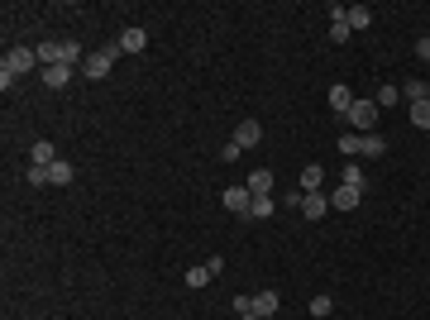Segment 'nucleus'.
Returning <instances> with one entry per match:
<instances>
[{
    "label": "nucleus",
    "mask_w": 430,
    "mask_h": 320,
    "mask_svg": "<svg viewBox=\"0 0 430 320\" xmlns=\"http://www.w3.org/2000/svg\"><path fill=\"white\" fill-rule=\"evenodd\" d=\"M115 57H120V43H106V48H96V53L81 62V77L86 81H106L110 67H115Z\"/></svg>",
    "instance_id": "f257e3e1"
},
{
    "label": "nucleus",
    "mask_w": 430,
    "mask_h": 320,
    "mask_svg": "<svg viewBox=\"0 0 430 320\" xmlns=\"http://www.w3.org/2000/svg\"><path fill=\"white\" fill-rule=\"evenodd\" d=\"M34 67H39V48H25V43H20V48H10L5 62H0V72H10L15 81L25 77V72H34Z\"/></svg>",
    "instance_id": "f03ea898"
},
{
    "label": "nucleus",
    "mask_w": 430,
    "mask_h": 320,
    "mask_svg": "<svg viewBox=\"0 0 430 320\" xmlns=\"http://www.w3.org/2000/svg\"><path fill=\"white\" fill-rule=\"evenodd\" d=\"M345 120H349V130H373L377 125V101L373 96H368V101H354Z\"/></svg>",
    "instance_id": "7ed1b4c3"
},
{
    "label": "nucleus",
    "mask_w": 430,
    "mask_h": 320,
    "mask_svg": "<svg viewBox=\"0 0 430 320\" xmlns=\"http://www.w3.org/2000/svg\"><path fill=\"white\" fill-rule=\"evenodd\" d=\"M220 201H225V211H235L240 220H249V211H254V191L249 187H225Z\"/></svg>",
    "instance_id": "20e7f679"
},
{
    "label": "nucleus",
    "mask_w": 430,
    "mask_h": 320,
    "mask_svg": "<svg viewBox=\"0 0 430 320\" xmlns=\"http://www.w3.org/2000/svg\"><path fill=\"white\" fill-rule=\"evenodd\" d=\"M349 10L345 5H330V43H349Z\"/></svg>",
    "instance_id": "39448f33"
},
{
    "label": "nucleus",
    "mask_w": 430,
    "mask_h": 320,
    "mask_svg": "<svg viewBox=\"0 0 430 320\" xmlns=\"http://www.w3.org/2000/svg\"><path fill=\"white\" fill-rule=\"evenodd\" d=\"M115 43H120V53H144V48H148V29L130 25L125 34H120V39H115Z\"/></svg>",
    "instance_id": "423d86ee"
},
{
    "label": "nucleus",
    "mask_w": 430,
    "mask_h": 320,
    "mask_svg": "<svg viewBox=\"0 0 430 320\" xmlns=\"http://www.w3.org/2000/svg\"><path fill=\"white\" fill-rule=\"evenodd\" d=\"M258 139H263V125H258V120H244L240 130H235V139H230V144H235V148H254V144H258Z\"/></svg>",
    "instance_id": "0eeeda50"
},
{
    "label": "nucleus",
    "mask_w": 430,
    "mask_h": 320,
    "mask_svg": "<svg viewBox=\"0 0 430 320\" xmlns=\"http://www.w3.org/2000/svg\"><path fill=\"white\" fill-rule=\"evenodd\" d=\"M301 215H306V220H325V215H330V196H325V191H311V196L301 201Z\"/></svg>",
    "instance_id": "6e6552de"
},
{
    "label": "nucleus",
    "mask_w": 430,
    "mask_h": 320,
    "mask_svg": "<svg viewBox=\"0 0 430 320\" xmlns=\"http://www.w3.org/2000/svg\"><path fill=\"white\" fill-rule=\"evenodd\" d=\"M359 196H363V191H354V187L340 182V187L330 191V211H354V206H359Z\"/></svg>",
    "instance_id": "1a4fd4ad"
},
{
    "label": "nucleus",
    "mask_w": 430,
    "mask_h": 320,
    "mask_svg": "<svg viewBox=\"0 0 430 320\" xmlns=\"http://www.w3.org/2000/svg\"><path fill=\"white\" fill-rule=\"evenodd\" d=\"M349 106H354V91L345 81H335V86H330V110H335V115H349Z\"/></svg>",
    "instance_id": "9d476101"
},
{
    "label": "nucleus",
    "mask_w": 430,
    "mask_h": 320,
    "mask_svg": "<svg viewBox=\"0 0 430 320\" xmlns=\"http://www.w3.org/2000/svg\"><path fill=\"white\" fill-rule=\"evenodd\" d=\"M321 187H325V167H316V162H311V167H301L296 191H306V196H311V191H321Z\"/></svg>",
    "instance_id": "9b49d317"
},
{
    "label": "nucleus",
    "mask_w": 430,
    "mask_h": 320,
    "mask_svg": "<svg viewBox=\"0 0 430 320\" xmlns=\"http://www.w3.org/2000/svg\"><path fill=\"white\" fill-rule=\"evenodd\" d=\"M72 177H77V167H72V162H48V187H67V182H72Z\"/></svg>",
    "instance_id": "f8f14e48"
},
{
    "label": "nucleus",
    "mask_w": 430,
    "mask_h": 320,
    "mask_svg": "<svg viewBox=\"0 0 430 320\" xmlns=\"http://www.w3.org/2000/svg\"><path fill=\"white\" fill-rule=\"evenodd\" d=\"M244 187L254 191V196H272V172L268 167H258V172H249V182Z\"/></svg>",
    "instance_id": "ddd939ff"
},
{
    "label": "nucleus",
    "mask_w": 430,
    "mask_h": 320,
    "mask_svg": "<svg viewBox=\"0 0 430 320\" xmlns=\"http://www.w3.org/2000/svg\"><path fill=\"white\" fill-rule=\"evenodd\" d=\"M277 306H282V301H277V292H254V316H277Z\"/></svg>",
    "instance_id": "4468645a"
},
{
    "label": "nucleus",
    "mask_w": 430,
    "mask_h": 320,
    "mask_svg": "<svg viewBox=\"0 0 430 320\" xmlns=\"http://www.w3.org/2000/svg\"><path fill=\"white\" fill-rule=\"evenodd\" d=\"M29 158L39 162V167H48V162H57V148L48 144V139H34V148H29Z\"/></svg>",
    "instance_id": "2eb2a0df"
},
{
    "label": "nucleus",
    "mask_w": 430,
    "mask_h": 320,
    "mask_svg": "<svg viewBox=\"0 0 430 320\" xmlns=\"http://www.w3.org/2000/svg\"><path fill=\"white\" fill-rule=\"evenodd\" d=\"M387 153V139L382 134H363V148H359V158H382Z\"/></svg>",
    "instance_id": "dca6fc26"
},
{
    "label": "nucleus",
    "mask_w": 430,
    "mask_h": 320,
    "mask_svg": "<svg viewBox=\"0 0 430 320\" xmlns=\"http://www.w3.org/2000/svg\"><path fill=\"white\" fill-rule=\"evenodd\" d=\"M268 215H277V196H254V211H249V220H268Z\"/></svg>",
    "instance_id": "f3484780"
},
{
    "label": "nucleus",
    "mask_w": 430,
    "mask_h": 320,
    "mask_svg": "<svg viewBox=\"0 0 430 320\" xmlns=\"http://www.w3.org/2000/svg\"><path fill=\"white\" fill-rule=\"evenodd\" d=\"M72 72H77V67H62V62H57V67H43V81H48V86H67V81H72Z\"/></svg>",
    "instance_id": "a211bd4d"
},
{
    "label": "nucleus",
    "mask_w": 430,
    "mask_h": 320,
    "mask_svg": "<svg viewBox=\"0 0 430 320\" xmlns=\"http://www.w3.org/2000/svg\"><path fill=\"white\" fill-rule=\"evenodd\" d=\"M211 277H215L211 267H201V263H196V267H187V277H182V282H187L191 292H201V287H206V282H211Z\"/></svg>",
    "instance_id": "6ab92c4d"
},
{
    "label": "nucleus",
    "mask_w": 430,
    "mask_h": 320,
    "mask_svg": "<svg viewBox=\"0 0 430 320\" xmlns=\"http://www.w3.org/2000/svg\"><path fill=\"white\" fill-rule=\"evenodd\" d=\"M340 182H345V187H354V191H368V177H363V167H345V172H340Z\"/></svg>",
    "instance_id": "aec40b11"
},
{
    "label": "nucleus",
    "mask_w": 430,
    "mask_h": 320,
    "mask_svg": "<svg viewBox=\"0 0 430 320\" xmlns=\"http://www.w3.org/2000/svg\"><path fill=\"white\" fill-rule=\"evenodd\" d=\"M402 96L411 101V106H421V101H430V86H426V81H406V86H402Z\"/></svg>",
    "instance_id": "412c9836"
},
{
    "label": "nucleus",
    "mask_w": 430,
    "mask_h": 320,
    "mask_svg": "<svg viewBox=\"0 0 430 320\" xmlns=\"http://www.w3.org/2000/svg\"><path fill=\"white\" fill-rule=\"evenodd\" d=\"M359 148H363V134H340V153H345V158H359Z\"/></svg>",
    "instance_id": "4be33fe9"
},
{
    "label": "nucleus",
    "mask_w": 430,
    "mask_h": 320,
    "mask_svg": "<svg viewBox=\"0 0 430 320\" xmlns=\"http://www.w3.org/2000/svg\"><path fill=\"white\" fill-rule=\"evenodd\" d=\"M373 101H377V110H392L397 101H402V91H397V86H377V96H373Z\"/></svg>",
    "instance_id": "5701e85b"
},
{
    "label": "nucleus",
    "mask_w": 430,
    "mask_h": 320,
    "mask_svg": "<svg viewBox=\"0 0 430 320\" xmlns=\"http://www.w3.org/2000/svg\"><path fill=\"white\" fill-rule=\"evenodd\" d=\"M373 25V10H368V5H354L349 10V29H368Z\"/></svg>",
    "instance_id": "b1692460"
},
{
    "label": "nucleus",
    "mask_w": 430,
    "mask_h": 320,
    "mask_svg": "<svg viewBox=\"0 0 430 320\" xmlns=\"http://www.w3.org/2000/svg\"><path fill=\"white\" fill-rule=\"evenodd\" d=\"M411 125H416V130H430V101L411 106Z\"/></svg>",
    "instance_id": "393cba45"
},
{
    "label": "nucleus",
    "mask_w": 430,
    "mask_h": 320,
    "mask_svg": "<svg viewBox=\"0 0 430 320\" xmlns=\"http://www.w3.org/2000/svg\"><path fill=\"white\" fill-rule=\"evenodd\" d=\"M335 311V296H311V316L321 320V316H330Z\"/></svg>",
    "instance_id": "a878e982"
},
{
    "label": "nucleus",
    "mask_w": 430,
    "mask_h": 320,
    "mask_svg": "<svg viewBox=\"0 0 430 320\" xmlns=\"http://www.w3.org/2000/svg\"><path fill=\"white\" fill-rule=\"evenodd\" d=\"M25 182H29V187H48V167H39V162H34V167L25 172Z\"/></svg>",
    "instance_id": "bb28decb"
},
{
    "label": "nucleus",
    "mask_w": 430,
    "mask_h": 320,
    "mask_svg": "<svg viewBox=\"0 0 430 320\" xmlns=\"http://www.w3.org/2000/svg\"><path fill=\"white\" fill-rule=\"evenodd\" d=\"M235 316H254V296H235Z\"/></svg>",
    "instance_id": "cd10ccee"
},
{
    "label": "nucleus",
    "mask_w": 430,
    "mask_h": 320,
    "mask_svg": "<svg viewBox=\"0 0 430 320\" xmlns=\"http://www.w3.org/2000/svg\"><path fill=\"white\" fill-rule=\"evenodd\" d=\"M301 201H306V191H287V196H282V206H292V211H301Z\"/></svg>",
    "instance_id": "c85d7f7f"
},
{
    "label": "nucleus",
    "mask_w": 430,
    "mask_h": 320,
    "mask_svg": "<svg viewBox=\"0 0 430 320\" xmlns=\"http://www.w3.org/2000/svg\"><path fill=\"white\" fill-rule=\"evenodd\" d=\"M416 57H421V62H430V39H416Z\"/></svg>",
    "instance_id": "c756f323"
},
{
    "label": "nucleus",
    "mask_w": 430,
    "mask_h": 320,
    "mask_svg": "<svg viewBox=\"0 0 430 320\" xmlns=\"http://www.w3.org/2000/svg\"><path fill=\"white\" fill-rule=\"evenodd\" d=\"M240 320H263V316H240Z\"/></svg>",
    "instance_id": "7c9ffc66"
}]
</instances>
